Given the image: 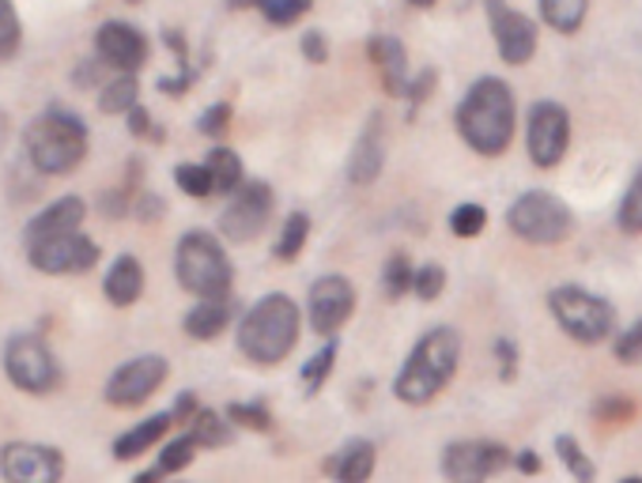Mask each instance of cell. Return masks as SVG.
Listing matches in <instances>:
<instances>
[{
	"label": "cell",
	"mask_w": 642,
	"mask_h": 483,
	"mask_svg": "<svg viewBox=\"0 0 642 483\" xmlns=\"http://www.w3.org/2000/svg\"><path fill=\"white\" fill-rule=\"evenodd\" d=\"M197 450H200V442L193 439V434H178L174 442L163 445V453H159V472L163 476H170V472H182V469H189L193 458H197Z\"/></svg>",
	"instance_id": "cell-35"
},
{
	"label": "cell",
	"mask_w": 642,
	"mask_h": 483,
	"mask_svg": "<svg viewBox=\"0 0 642 483\" xmlns=\"http://www.w3.org/2000/svg\"><path fill=\"white\" fill-rule=\"evenodd\" d=\"M325 472L344 483H363L374 472V445L366 439H352L336 458L325 461Z\"/></svg>",
	"instance_id": "cell-24"
},
{
	"label": "cell",
	"mask_w": 642,
	"mask_h": 483,
	"mask_svg": "<svg viewBox=\"0 0 642 483\" xmlns=\"http://www.w3.org/2000/svg\"><path fill=\"white\" fill-rule=\"evenodd\" d=\"M136 98H141V84H136L133 72H122V76L110 80V84L99 91V111L103 114H128L136 106Z\"/></svg>",
	"instance_id": "cell-27"
},
{
	"label": "cell",
	"mask_w": 642,
	"mask_h": 483,
	"mask_svg": "<svg viewBox=\"0 0 642 483\" xmlns=\"http://www.w3.org/2000/svg\"><path fill=\"white\" fill-rule=\"evenodd\" d=\"M174 272L178 284L197 298L213 295H231V258H227L224 242H216V234L208 231H186L174 250Z\"/></svg>",
	"instance_id": "cell-5"
},
{
	"label": "cell",
	"mask_w": 642,
	"mask_h": 483,
	"mask_svg": "<svg viewBox=\"0 0 642 483\" xmlns=\"http://www.w3.org/2000/svg\"><path fill=\"white\" fill-rule=\"evenodd\" d=\"M227 419L246 431H272V412L261 405V400H250V405H231L227 408Z\"/></svg>",
	"instance_id": "cell-39"
},
{
	"label": "cell",
	"mask_w": 642,
	"mask_h": 483,
	"mask_svg": "<svg viewBox=\"0 0 642 483\" xmlns=\"http://www.w3.org/2000/svg\"><path fill=\"white\" fill-rule=\"evenodd\" d=\"M352 309H355V287L344 276L314 280L307 298V314H310V329L318 336H333L352 317Z\"/></svg>",
	"instance_id": "cell-16"
},
{
	"label": "cell",
	"mask_w": 642,
	"mask_h": 483,
	"mask_svg": "<svg viewBox=\"0 0 642 483\" xmlns=\"http://www.w3.org/2000/svg\"><path fill=\"white\" fill-rule=\"evenodd\" d=\"M586 12H590V0H540V15L559 34H574L586 23Z\"/></svg>",
	"instance_id": "cell-26"
},
{
	"label": "cell",
	"mask_w": 642,
	"mask_h": 483,
	"mask_svg": "<svg viewBox=\"0 0 642 483\" xmlns=\"http://www.w3.org/2000/svg\"><path fill=\"white\" fill-rule=\"evenodd\" d=\"M103 216L106 220H122V216L128 212V186L125 189H114V193H103Z\"/></svg>",
	"instance_id": "cell-47"
},
{
	"label": "cell",
	"mask_w": 642,
	"mask_h": 483,
	"mask_svg": "<svg viewBox=\"0 0 642 483\" xmlns=\"http://www.w3.org/2000/svg\"><path fill=\"white\" fill-rule=\"evenodd\" d=\"M310 4L314 0H253V8L265 15L272 27H291V23H299L302 15L310 12Z\"/></svg>",
	"instance_id": "cell-34"
},
{
	"label": "cell",
	"mask_w": 642,
	"mask_h": 483,
	"mask_svg": "<svg viewBox=\"0 0 642 483\" xmlns=\"http://www.w3.org/2000/svg\"><path fill=\"white\" fill-rule=\"evenodd\" d=\"M495 355H499V363H503V381H510L514 367H518V348H514L510 340H499L495 344Z\"/></svg>",
	"instance_id": "cell-49"
},
{
	"label": "cell",
	"mask_w": 642,
	"mask_h": 483,
	"mask_svg": "<svg viewBox=\"0 0 642 483\" xmlns=\"http://www.w3.org/2000/svg\"><path fill=\"white\" fill-rule=\"evenodd\" d=\"M514 464H518V472H526V476H537V472H540L537 450H521L518 458H514Z\"/></svg>",
	"instance_id": "cell-52"
},
{
	"label": "cell",
	"mask_w": 642,
	"mask_h": 483,
	"mask_svg": "<svg viewBox=\"0 0 642 483\" xmlns=\"http://www.w3.org/2000/svg\"><path fill=\"white\" fill-rule=\"evenodd\" d=\"M382 162H385V136H382V114H374L366 122V129L355 140L352 162H348V181L352 186H371L382 175Z\"/></svg>",
	"instance_id": "cell-19"
},
{
	"label": "cell",
	"mask_w": 642,
	"mask_h": 483,
	"mask_svg": "<svg viewBox=\"0 0 642 483\" xmlns=\"http://www.w3.org/2000/svg\"><path fill=\"white\" fill-rule=\"evenodd\" d=\"M302 314L288 295H265L261 303L250 306V314L238 325V351L257 367H272V363L288 359L299 340Z\"/></svg>",
	"instance_id": "cell-4"
},
{
	"label": "cell",
	"mask_w": 642,
	"mask_h": 483,
	"mask_svg": "<svg viewBox=\"0 0 642 483\" xmlns=\"http://www.w3.org/2000/svg\"><path fill=\"white\" fill-rule=\"evenodd\" d=\"M412 291H416V298H424V303H435V298L446 291V269L443 264H424V269H416Z\"/></svg>",
	"instance_id": "cell-40"
},
{
	"label": "cell",
	"mask_w": 642,
	"mask_h": 483,
	"mask_svg": "<svg viewBox=\"0 0 642 483\" xmlns=\"http://www.w3.org/2000/svg\"><path fill=\"white\" fill-rule=\"evenodd\" d=\"M366 57L374 61V69H379L382 84L390 95L405 98L408 95V53L405 45H401L397 39H390V34H379V39L366 42Z\"/></svg>",
	"instance_id": "cell-20"
},
{
	"label": "cell",
	"mask_w": 642,
	"mask_h": 483,
	"mask_svg": "<svg viewBox=\"0 0 642 483\" xmlns=\"http://www.w3.org/2000/svg\"><path fill=\"white\" fill-rule=\"evenodd\" d=\"M567 144H571V114H567L559 103H552V98L534 103V111H529V129H526L529 159H534L540 170L559 167L567 155Z\"/></svg>",
	"instance_id": "cell-10"
},
{
	"label": "cell",
	"mask_w": 642,
	"mask_h": 483,
	"mask_svg": "<svg viewBox=\"0 0 642 483\" xmlns=\"http://www.w3.org/2000/svg\"><path fill=\"white\" fill-rule=\"evenodd\" d=\"M99 65H106V61H87L84 69H76V72H72V84H76V87H87V84H95V76H99Z\"/></svg>",
	"instance_id": "cell-51"
},
{
	"label": "cell",
	"mask_w": 642,
	"mask_h": 483,
	"mask_svg": "<svg viewBox=\"0 0 642 483\" xmlns=\"http://www.w3.org/2000/svg\"><path fill=\"white\" fill-rule=\"evenodd\" d=\"M457 363H462V336L449 325H438V329H431L408 351L405 367H401L397 381H393V393L412 408L431 405L457 374Z\"/></svg>",
	"instance_id": "cell-2"
},
{
	"label": "cell",
	"mask_w": 642,
	"mask_h": 483,
	"mask_svg": "<svg viewBox=\"0 0 642 483\" xmlns=\"http://www.w3.org/2000/svg\"><path fill=\"white\" fill-rule=\"evenodd\" d=\"M272 208H277V193H272L269 181H242L235 189L231 204L219 216V234L227 242H253L269 227Z\"/></svg>",
	"instance_id": "cell-9"
},
{
	"label": "cell",
	"mask_w": 642,
	"mask_h": 483,
	"mask_svg": "<svg viewBox=\"0 0 642 483\" xmlns=\"http://www.w3.org/2000/svg\"><path fill=\"white\" fill-rule=\"evenodd\" d=\"M507 227L518 239L534 242V245H559L571 239L574 231V216L571 208L563 204L556 193H545V189H529L510 204Z\"/></svg>",
	"instance_id": "cell-7"
},
{
	"label": "cell",
	"mask_w": 642,
	"mask_h": 483,
	"mask_svg": "<svg viewBox=\"0 0 642 483\" xmlns=\"http://www.w3.org/2000/svg\"><path fill=\"white\" fill-rule=\"evenodd\" d=\"M8 136H12V117H8V111L0 106V151H4Z\"/></svg>",
	"instance_id": "cell-53"
},
{
	"label": "cell",
	"mask_w": 642,
	"mask_h": 483,
	"mask_svg": "<svg viewBox=\"0 0 642 483\" xmlns=\"http://www.w3.org/2000/svg\"><path fill=\"white\" fill-rule=\"evenodd\" d=\"M635 412H639V405L628 393H609L604 400H598V408H593V416H598L601 423H612V427L631 423Z\"/></svg>",
	"instance_id": "cell-37"
},
{
	"label": "cell",
	"mask_w": 642,
	"mask_h": 483,
	"mask_svg": "<svg viewBox=\"0 0 642 483\" xmlns=\"http://www.w3.org/2000/svg\"><path fill=\"white\" fill-rule=\"evenodd\" d=\"M408 4H412V8H435L438 0H408Z\"/></svg>",
	"instance_id": "cell-54"
},
{
	"label": "cell",
	"mask_w": 642,
	"mask_h": 483,
	"mask_svg": "<svg viewBox=\"0 0 642 483\" xmlns=\"http://www.w3.org/2000/svg\"><path fill=\"white\" fill-rule=\"evenodd\" d=\"M488 8V20H491V34L495 45H499V57L507 65H526L534 61L537 53V23L529 20L526 12L510 8L507 0H484Z\"/></svg>",
	"instance_id": "cell-14"
},
{
	"label": "cell",
	"mask_w": 642,
	"mask_h": 483,
	"mask_svg": "<svg viewBox=\"0 0 642 483\" xmlns=\"http://www.w3.org/2000/svg\"><path fill=\"white\" fill-rule=\"evenodd\" d=\"M514 464V453L503 442L488 439H465L449 442L443 453V476L446 480H488Z\"/></svg>",
	"instance_id": "cell-13"
},
{
	"label": "cell",
	"mask_w": 642,
	"mask_h": 483,
	"mask_svg": "<svg viewBox=\"0 0 642 483\" xmlns=\"http://www.w3.org/2000/svg\"><path fill=\"white\" fill-rule=\"evenodd\" d=\"M174 181H178L182 193L197 197V200L216 193V178H213V170H208V162H182V167L174 170Z\"/></svg>",
	"instance_id": "cell-32"
},
{
	"label": "cell",
	"mask_w": 642,
	"mask_h": 483,
	"mask_svg": "<svg viewBox=\"0 0 642 483\" xmlns=\"http://www.w3.org/2000/svg\"><path fill=\"white\" fill-rule=\"evenodd\" d=\"M617 359L620 363H639L642 359V322L617 336Z\"/></svg>",
	"instance_id": "cell-44"
},
{
	"label": "cell",
	"mask_w": 642,
	"mask_h": 483,
	"mask_svg": "<svg viewBox=\"0 0 642 483\" xmlns=\"http://www.w3.org/2000/svg\"><path fill=\"white\" fill-rule=\"evenodd\" d=\"M84 216H87V204L80 197H61L53 200L45 212L34 216L31 223L23 227V242L27 245H39L45 239H58V234H72L84 227Z\"/></svg>",
	"instance_id": "cell-18"
},
{
	"label": "cell",
	"mask_w": 642,
	"mask_h": 483,
	"mask_svg": "<svg viewBox=\"0 0 642 483\" xmlns=\"http://www.w3.org/2000/svg\"><path fill=\"white\" fill-rule=\"evenodd\" d=\"M514 91L507 80L484 76L476 80L465 95V103L457 106V133L469 144L476 155H503L514 140Z\"/></svg>",
	"instance_id": "cell-1"
},
{
	"label": "cell",
	"mask_w": 642,
	"mask_h": 483,
	"mask_svg": "<svg viewBox=\"0 0 642 483\" xmlns=\"http://www.w3.org/2000/svg\"><path fill=\"white\" fill-rule=\"evenodd\" d=\"M27 258L45 276H76V272H91L99 264V245L87 234L72 231L45 239L39 245H27Z\"/></svg>",
	"instance_id": "cell-12"
},
{
	"label": "cell",
	"mask_w": 642,
	"mask_h": 483,
	"mask_svg": "<svg viewBox=\"0 0 642 483\" xmlns=\"http://www.w3.org/2000/svg\"><path fill=\"white\" fill-rule=\"evenodd\" d=\"M170 412H174V423H189V419L197 416V397H193V393H182V397H178V405H174Z\"/></svg>",
	"instance_id": "cell-50"
},
{
	"label": "cell",
	"mask_w": 642,
	"mask_h": 483,
	"mask_svg": "<svg viewBox=\"0 0 642 483\" xmlns=\"http://www.w3.org/2000/svg\"><path fill=\"white\" fill-rule=\"evenodd\" d=\"M189 434L197 439L205 450H224V445L235 442V431L224 416H216L213 408H197V416L189 419Z\"/></svg>",
	"instance_id": "cell-25"
},
{
	"label": "cell",
	"mask_w": 642,
	"mask_h": 483,
	"mask_svg": "<svg viewBox=\"0 0 642 483\" xmlns=\"http://www.w3.org/2000/svg\"><path fill=\"white\" fill-rule=\"evenodd\" d=\"M412 280H416V269H412L408 253L405 250L390 253V261H385V272H382L385 295H390L393 303H397L401 295H408V291H412Z\"/></svg>",
	"instance_id": "cell-30"
},
{
	"label": "cell",
	"mask_w": 642,
	"mask_h": 483,
	"mask_svg": "<svg viewBox=\"0 0 642 483\" xmlns=\"http://www.w3.org/2000/svg\"><path fill=\"white\" fill-rule=\"evenodd\" d=\"M556 453H559V461H563V469L571 472L578 483H593V480H598V469H593V461L586 458L582 445H578V439H571V434H559Z\"/></svg>",
	"instance_id": "cell-33"
},
{
	"label": "cell",
	"mask_w": 642,
	"mask_h": 483,
	"mask_svg": "<svg viewBox=\"0 0 642 483\" xmlns=\"http://www.w3.org/2000/svg\"><path fill=\"white\" fill-rule=\"evenodd\" d=\"M170 427H174V412H159V416L144 419V423L128 427L122 439L114 442V458H117V461L141 458V453H148L155 442H163V434H167Z\"/></svg>",
	"instance_id": "cell-23"
},
{
	"label": "cell",
	"mask_w": 642,
	"mask_h": 483,
	"mask_svg": "<svg viewBox=\"0 0 642 483\" xmlns=\"http://www.w3.org/2000/svg\"><path fill=\"white\" fill-rule=\"evenodd\" d=\"M125 117H128V133L133 136H141V140H163V129L159 125H152V114L144 111L141 103H136Z\"/></svg>",
	"instance_id": "cell-43"
},
{
	"label": "cell",
	"mask_w": 642,
	"mask_h": 483,
	"mask_svg": "<svg viewBox=\"0 0 642 483\" xmlns=\"http://www.w3.org/2000/svg\"><path fill=\"white\" fill-rule=\"evenodd\" d=\"M103 295L114 306H133L136 298L144 295V264L136 258H128V253H122V258L110 264V272L103 280Z\"/></svg>",
	"instance_id": "cell-22"
},
{
	"label": "cell",
	"mask_w": 642,
	"mask_h": 483,
	"mask_svg": "<svg viewBox=\"0 0 642 483\" xmlns=\"http://www.w3.org/2000/svg\"><path fill=\"white\" fill-rule=\"evenodd\" d=\"M548 309L556 314L559 329L578 344H601L617 333V309L604 303L601 295H593V291L578 284L556 287L548 295Z\"/></svg>",
	"instance_id": "cell-6"
},
{
	"label": "cell",
	"mask_w": 642,
	"mask_h": 483,
	"mask_svg": "<svg viewBox=\"0 0 642 483\" xmlns=\"http://www.w3.org/2000/svg\"><path fill=\"white\" fill-rule=\"evenodd\" d=\"M302 57L310 61V65H325L329 61V42L321 31H307L302 34Z\"/></svg>",
	"instance_id": "cell-46"
},
{
	"label": "cell",
	"mask_w": 642,
	"mask_h": 483,
	"mask_svg": "<svg viewBox=\"0 0 642 483\" xmlns=\"http://www.w3.org/2000/svg\"><path fill=\"white\" fill-rule=\"evenodd\" d=\"M208 170H213L216 178V193H235L238 186H242V159L231 151V148H213L208 151Z\"/></svg>",
	"instance_id": "cell-28"
},
{
	"label": "cell",
	"mask_w": 642,
	"mask_h": 483,
	"mask_svg": "<svg viewBox=\"0 0 642 483\" xmlns=\"http://www.w3.org/2000/svg\"><path fill=\"white\" fill-rule=\"evenodd\" d=\"M435 80H438V72H435V69H424L416 80H412V84H408V95H405L408 103H412V111H416V106L424 103V98L435 95Z\"/></svg>",
	"instance_id": "cell-45"
},
{
	"label": "cell",
	"mask_w": 642,
	"mask_h": 483,
	"mask_svg": "<svg viewBox=\"0 0 642 483\" xmlns=\"http://www.w3.org/2000/svg\"><path fill=\"white\" fill-rule=\"evenodd\" d=\"M95 53L110 69L136 72V69H144V61H148V39H144L133 23L106 20L95 31Z\"/></svg>",
	"instance_id": "cell-17"
},
{
	"label": "cell",
	"mask_w": 642,
	"mask_h": 483,
	"mask_svg": "<svg viewBox=\"0 0 642 483\" xmlns=\"http://www.w3.org/2000/svg\"><path fill=\"white\" fill-rule=\"evenodd\" d=\"M4 374L15 389L31 397H45L61 386V367L53 359V351L45 348L42 336L34 333H15L4 344Z\"/></svg>",
	"instance_id": "cell-8"
},
{
	"label": "cell",
	"mask_w": 642,
	"mask_h": 483,
	"mask_svg": "<svg viewBox=\"0 0 642 483\" xmlns=\"http://www.w3.org/2000/svg\"><path fill=\"white\" fill-rule=\"evenodd\" d=\"M336 351H341V344L329 340L318 355H310V359H307V367H302V374H299V381H302V389H307V397H314L318 389L325 386V378L333 374Z\"/></svg>",
	"instance_id": "cell-31"
},
{
	"label": "cell",
	"mask_w": 642,
	"mask_h": 483,
	"mask_svg": "<svg viewBox=\"0 0 642 483\" xmlns=\"http://www.w3.org/2000/svg\"><path fill=\"white\" fill-rule=\"evenodd\" d=\"M620 227L628 234H642V167H639V175H635V181H631L628 197H623V204H620Z\"/></svg>",
	"instance_id": "cell-41"
},
{
	"label": "cell",
	"mask_w": 642,
	"mask_h": 483,
	"mask_svg": "<svg viewBox=\"0 0 642 483\" xmlns=\"http://www.w3.org/2000/svg\"><path fill=\"white\" fill-rule=\"evenodd\" d=\"M0 472L12 483H58L64 476V458L53 445L8 442L0 450Z\"/></svg>",
	"instance_id": "cell-15"
},
{
	"label": "cell",
	"mask_w": 642,
	"mask_h": 483,
	"mask_svg": "<svg viewBox=\"0 0 642 483\" xmlns=\"http://www.w3.org/2000/svg\"><path fill=\"white\" fill-rule=\"evenodd\" d=\"M231 103H216V106H208L205 114H200V122H197V129L205 133V136H224L227 129H231Z\"/></svg>",
	"instance_id": "cell-42"
},
{
	"label": "cell",
	"mask_w": 642,
	"mask_h": 483,
	"mask_svg": "<svg viewBox=\"0 0 642 483\" xmlns=\"http://www.w3.org/2000/svg\"><path fill=\"white\" fill-rule=\"evenodd\" d=\"M167 359L163 355H136V359H128L122 363L114 374H110V381H106V405H114V408H136V405H144L155 389L167 381Z\"/></svg>",
	"instance_id": "cell-11"
},
{
	"label": "cell",
	"mask_w": 642,
	"mask_h": 483,
	"mask_svg": "<svg viewBox=\"0 0 642 483\" xmlns=\"http://www.w3.org/2000/svg\"><path fill=\"white\" fill-rule=\"evenodd\" d=\"M484 227H488V212H484L480 204H457L454 212H449V231H454L457 239H476Z\"/></svg>",
	"instance_id": "cell-36"
},
{
	"label": "cell",
	"mask_w": 642,
	"mask_h": 483,
	"mask_svg": "<svg viewBox=\"0 0 642 483\" xmlns=\"http://www.w3.org/2000/svg\"><path fill=\"white\" fill-rule=\"evenodd\" d=\"M23 144L31 167L45 178H58L87 159V125L80 114L64 111V106H50L27 125Z\"/></svg>",
	"instance_id": "cell-3"
},
{
	"label": "cell",
	"mask_w": 642,
	"mask_h": 483,
	"mask_svg": "<svg viewBox=\"0 0 642 483\" xmlns=\"http://www.w3.org/2000/svg\"><path fill=\"white\" fill-rule=\"evenodd\" d=\"M235 314V303L231 295H213V298H200L197 306L186 314V322H182V329H186L193 340H216L219 333L227 329V322H231Z\"/></svg>",
	"instance_id": "cell-21"
},
{
	"label": "cell",
	"mask_w": 642,
	"mask_h": 483,
	"mask_svg": "<svg viewBox=\"0 0 642 483\" xmlns=\"http://www.w3.org/2000/svg\"><path fill=\"white\" fill-rule=\"evenodd\" d=\"M307 239H310V216L307 212H291L288 220H283V231L277 239V258L280 261H296L302 250H307Z\"/></svg>",
	"instance_id": "cell-29"
},
{
	"label": "cell",
	"mask_w": 642,
	"mask_h": 483,
	"mask_svg": "<svg viewBox=\"0 0 642 483\" xmlns=\"http://www.w3.org/2000/svg\"><path fill=\"white\" fill-rule=\"evenodd\" d=\"M23 42V27L20 15H15L12 0H0V61H8Z\"/></svg>",
	"instance_id": "cell-38"
},
{
	"label": "cell",
	"mask_w": 642,
	"mask_h": 483,
	"mask_svg": "<svg viewBox=\"0 0 642 483\" xmlns=\"http://www.w3.org/2000/svg\"><path fill=\"white\" fill-rule=\"evenodd\" d=\"M163 208H167V204H163V197H152V193H144L141 200H136V216H141L144 223H155V220H159Z\"/></svg>",
	"instance_id": "cell-48"
}]
</instances>
